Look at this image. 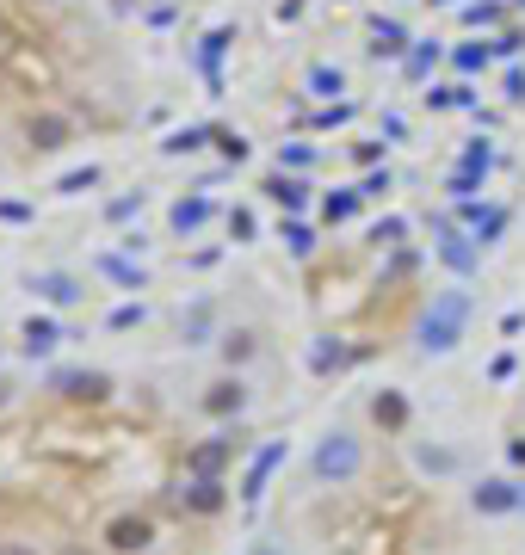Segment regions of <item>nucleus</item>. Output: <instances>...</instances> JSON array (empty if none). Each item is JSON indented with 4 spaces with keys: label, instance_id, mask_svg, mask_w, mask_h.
<instances>
[{
    "label": "nucleus",
    "instance_id": "1",
    "mask_svg": "<svg viewBox=\"0 0 525 555\" xmlns=\"http://www.w3.org/2000/svg\"><path fill=\"white\" fill-rule=\"evenodd\" d=\"M464 321H470V303H464L458 290H445L439 303H433V315L420 321V346H427V352H451V346L464 340Z\"/></svg>",
    "mask_w": 525,
    "mask_h": 555
},
{
    "label": "nucleus",
    "instance_id": "2",
    "mask_svg": "<svg viewBox=\"0 0 525 555\" xmlns=\"http://www.w3.org/2000/svg\"><path fill=\"white\" fill-rule=\"evenodd\" d=\"M359 463H365V451H359L353 432H328L322 444H315V475L322 481H353Z\"/></svg>",
    "mask_w": 525,
    "mask_h": 555
},
{
    "label": "nucleus",
    "instance_id": "3",
    "mask_svg": "<svg viewBox=\"0 0 525 555\" xmlns=\"http://www.w3.org/2000/svg\"><path fill=\"white\" fill-rule=\"evenodd\" d=\"M470 500H476V512H513L519 506V488H513V481H482Z\"/></svg>",
    "mask_w": 525,
    "mask_h": 555
},
{
    "label": "nucleus",
    "instance_id": "4",
    "mask_svg": "<svg viewBox=\"0 0 525 555\" xmlns=\"http://www.w3.org/2000/svg\"><path fill=\"white\" fill-rule=\"evenodd\" d=\"M439 259H445L451 272H476V241H470V235H451V229H445V247H439Z\"/></svg>",
    "mask_w": 525,
    "mask_h": 555
},
{
    "label": "nucleus",
    "instance_id": "5",
    "mask_svg": "<svg viewBox=\"0 0 525 555\" xmlns=\"http://www.w3.org/2000/svg\"><path fill=\"white\" fill-rule=\"evenodd\" d=\"M31 290H38V296H44V303H56V309H62V303H75V296H81V284H75V278H68V272H44V278H38V284H31Z\"/></svg>",
    "mask_w": 525,
    "mask_h": 555
},
{
    "label": "nucleus",
    "instance_id": "6",
    "mask_svg": "<svg viewBox=\"0 0 525 555\" xmlns=\"http://www.w3.org/2000/svg\"><path fill=\"white\" fill-rule=\"evenodd\" d=\"M266 192H272L278 204H285V210H303V204H309L303 179H291V173H272V179H266Z\"/></svg>",
    "mask_w": 525,
    "mask_h": 555
},
{
    "label": "nucleus",
    "instance_id": "7",
    "mask_svg": "<svg viewBox=\"0 0 525 555\" xmlns=\"http://www.w3.org/2000/svg\"><path fill=\"white\" fill-rule=\"evenodd\" d=\"M56 389L62 395H105V377H93V370H56Z\"/></svg>",
    "mask_w": 525,
    "mask_h": 555
},
{
    "label": "nucleus",
    "instance_id": "8",
    "mask_svg": "<svg viewBox=\"0 0 525 555\" xmlns=\"http://www.w3.org/2000/svg\"><path fill=\"white\" fill-rule=\"evenodd\" d=\"M180 500H186L192 512H217V506H223V488H217V481H210V475H198V481H192V488H186Z\"/></svg>",
    "mask_w": 525,
    "mask_h": 555
},
{
    "label": "nucleus",
    "instance_id": "9",
    "mask_svg": "<svg viewBox=\"0 0 525 555\" xmlns=\"http://www.w3.org/2000/svg\"><path fill=\"white\" fill-rule=\"evenodd\" d=\"M56 340H62V333H56V321H44V315H31V321H25V352H31V358H38V352H50Z\"/></svg>",
    "mask_w": 525,
    "mask_h": 555
},
{
    "label": "nucleus",
    "instance_id": "10",
    "mask_svg": "<svg viewBox=\"0 0 525 555\" xmlns=\"http://www.w3.org/2000/svg\"><path fill=\"white\" fill-rule=\"evenodd\" d=\"M204 216H210V204H204V198H180V204H173V229L192 235V229H204Z\"/></svg>",
    "mask_w": 525,
    "mask_h": 555
},
{
    "label": "nucleus",
    "instance_id": "11",
    "mask_svg": "<svg viewBox=\"0 0 525 555\" xmlns=\"http://www.w3.org/2000/svg\"><path fill=\"white\" fill-rule=\"evenodd\" d=\"M112 543H118V549H143V543H149V525H143V518H118V525H112Z\"/></svg>",
    "mask_w": 525,
    "mask_h": 555
},
{
    "label": "nucleus",
    "instance_id": "12",
    "mask_svg": "<svg viewBox=\"0 0 525 555\" xmlns=\"http://www.w3.org/2000/svg\"><path fill=\"white\" fill-rule=\"evenodd\" d=\"M278 457H285V444H266V451H260V463H254V475H248V488H241V494H260V481H266V469H272Z\"/></svg>",
    "mask_w": 525,
    "mask_h": 555
},
{
    "label": "nucleus",
    "instance_id": "13",
    "mask_svg": "<svg viewBox=\"0 0 525 555\" xmlns=\"http://www.w3.org/2000/svg\"><path fill=\"white\" fill-rule=\"evenodd\" d=\"M285 167H315V148L309 142H291V148H278V173Z\"/></svg>",
    "mask_w": 525,
    "mask_h": 555
},
{
    "label": "nucleus",
    "instance_id": "14",
    "mask_svg": "<svg viewBox=\"0 0 525 555\" xmlns=\"http://www.w3.org/2000/svg\"><path fill=\"white\" fill-rule=\"evenodd\" d=\"M507 229V210H476V241H495Z\"/></svg>",
    "mask_w": 525,
    "mask_h": 555
},
{
    "label": "nucleus",
    "instance_id": "15",
    "mask_svg": "<svg viewBox=\"0 0 525 555\" xmlns=\"http://www.w3.org/2000/svg\"><path fill=\"white\" fill-rule=\"evenodd\" d=\"M309 87L322 93V99H334V93H346V81H340V68H315L309 74Z\"/></svg>",
    "mask_w": 525,
    "mask_h": 555
},
{
    "label": "nucleus",
    "instance_id": "16",
    "mask_svg": "<svg viewBox=\"0 0 525 555\" xmlns=\"http://www.w3.org/2000/svg\"><path fill=\"white\" fill-rule=\"evenodd\" d=\"M223 457H229V438H217V444H204V451L192 457V469H198V475H210V469H217Z\"/></svg>",
    "mask_w": 525,
    "mask_h": 555
},
{
    "label": "nucleus",
    "instance_id": "17",
    "mask_svg": "<svg viewBox=\"0 0 525 555\" xmlns=\"http://www.w3.org/2000/svg\"><path fill=\"white\" fill-rule=\"evenodd\" d=\"M229 407H241V383H217V389H210V414H229Z\"/></svg>",
    "mask_w": 525,
    "mask_h": 555
},
{
    "label": "nucleus",
    "instance_id": "18",
    "mask_svg": "<svg viewBox=\"0 0 525 555\" xmlns=\"http://www.w3.org/2000/svg\"><path fill=\"white\" fill-rule=\"evenodd\" d=\"M99 266L112 272V278H118L124 290H143V272H136V266H124V259H99Z\"/></svg>",
    "mask_w": 525,
    "mask_h": 555
},
{
    "label": "nucleus",
    "instance_id": "19",
    "mask_svg": "<svg viewBox=\"0 0 525 555\" xmlns=\"http://www.w3.org/2000/svg\"><path fill=\"white\" fill-rule=\"evenodd\" d=\"M31 136H38V148H56V142L68 136V124H62V118H38V130H31Z\"/></svg>",
    "mask_w": 525,
    "mask_h": 555
},
{
    "label": "nucleus",
    "instance_id": "20",
    "mask_svg": "<svg viewBox=\"0 0 525 555\" xmlns=\"http://www.w3.org/2000/svg\"><path fill=\"white\" fill-rule=\"evenodd\" d=\"M377 37H383L377 50H402V44H408V31H402L396 19H377Z\"/></svg>",
    "mask_w": 525,
    "mask_h": 555
},
{
    "label": "nucleus",
    "instance_id": "21",
    "mask_svg": "<svg viewBox=\"0 0 525 555\" xmlns=\"http://www.w3.org/2000/svg\"><path fill=\"white\" fill-rule=\"evenodd\" d=\"M204 136H210V130H180V136L167 142V155H192V148H204Z\"/></svg>",
    "mask_w": 525,
    "mask_h": 555
},
{
    "label": "nucleus",
    "instance_id": "22",
    "mask_svg": "<svg viewBox=\"0 0 525 555\" xmlns=\"http://www.w3.org/2000/svg\"><path fill=\"white\" fill-rule=\"evenodd\" d=\"M359 210V192H340V198H328V222H346Z\"/></svg>",
    "mask_w": 525,
    "mask_h": 555
},
{
    "label": "nucleus",
    "instance_id": "23",
    "mask_svg": "<svg viewBox=\"0 0 525 555\" xmlns=\"http://www.w3.org/2000/svg\"><path fill=\"white\" fill-rule=\"evenodd\" d=\"M402 235H408V222H402V216H383L377 229H371V241H402Z\"/></svg>",
    "mask_w": 525,
    "mask_h": 555
},
{
    "label": "nucleus",
    "instance_id": "24",
    "mask_svg": "<svg viewBox=\"0 0 525 555\" xmlns=\"http://www.w3.org/2000/svg\"><path fill=\"white\" fill-rule=\"evenodd\" d=\"M285 241H291V247H297V253H309V247H315V235H309V229H303V222H285Z\"/></svg>",
    "mask_w": 525,
    "mask_h": 555
},
{
    "label": "nucleus",
    "instance_id": "25",
    "mask_svg": "<svg viewBox=\"0 0 525 555\" xmlns=\"http://www.w3.org/2000/svg\"><path fill=\"white\" fill-rule=\"evenodd\" d=\"M482 62H488V50H476V44H464V50H458V68H464V74H476Z\"/></svg>",
    "mask_w": 525,
    "mask_h": 555
},
{
    "label": "nucleus",
    "instance_id": "26",
    "mask_svg": "<svg viewBox=\"0 0 525 555\" xmlns=\"http://www.w3.org/2000/svg\"><path fill=\"white\" fill-rule=\"evenodd\" d=\"M501 7H464V25H495Z\"/></svg>",
    "mask_w": 525,
    "mask_h": 555
},
{
    "label": "nucleus",
    "instance_id": "27",
    "mask_svg": "<svg viewBox=\"0 0 525 555\" xmlns=\"http://www.w3.org/2000/svg\"><path fill=\"white\" fill-rule=\"evenodd\" d=\"M383 192H390V173H371V179L359 185V198H383Z\"/></svg>",
    "mask_w": 525,
    "mask_h": 555
},
{
    "label": "nucleus",
    "instance_id": "28",
    "mask_svg": "<svg viewBox=\"0 0 525 555\" xmlns=\"http://www.w3.org/2000/svg\"><path fill=\"white\" fill-rule=\"evenodd\" d=\"M519 506H525V481H519Z\"/></svg>",
    "mask_w": 525,
    "mask_h": 555
},
{
    "label": "nucleus",
    "instance_id": "29",
    "mask_svg": "<svg viewBox=\"0 0 525 555\" xmlns=\"http://www.w3.org/2000/svg\"><path fill=\"white\" fill-rule=\"evenodd\" d=\"M439 7H451V0H439Z\"/></svg>",
    "mask_w": 525,
    "mask_h": 555
},
{
    "label": "nucleus",
    "instance_id": "30",
    "mask_svg": "<svg viewBox=\"0 0 525 555\" xmlns=\"http://www.w3.org/2000/svg\"><path fill=\"white\" fill-rule=\"evenodd\" d=\"M260 555H266V549H260Z\"/></svg>",
    "mask_w": 525,
    "mask_h": 555
}]
</instances>
